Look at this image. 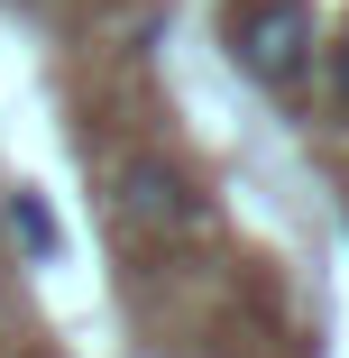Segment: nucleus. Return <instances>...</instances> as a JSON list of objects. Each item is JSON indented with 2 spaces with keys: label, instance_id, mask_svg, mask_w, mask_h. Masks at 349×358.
I'll return each mask as SVG.
<instances>
[{
  "label": "nucleus",
  "instance_id": "obj_4",
  "mask_svg": "<svg viewBox=\"0 0 349 358\" xmlns=\"http://www.w3.org/2000/svg\"><path fill=\"white\" fill-rule=\"evenodd\" d=\"M331 101L349 110V28H340V46H331Z\"/></svg>",
  "mask_w": 349,
  "mask_h": 358
},
{
  "label": "nucleus",
  "instance_id": "obj_2",
  "mask_svg": "<svg viewBox=\"0 0 349 358\" xmlns=\"http://www.w3.org/2000/svg\"><path fill=\"white\" fill-rule=\"evenodd\" d=\"M120 221H129V230H193V221H202V193H193V175L166 166V157H129V166H120Z\"/></svg>",
  "mask_w": 349,
  "mask_h": 358
},
{
  "label": "nucleus",
  "instance_id": "obj_3",
  "mask_svg": "<svg viewBox=\"0 0 349 358\" xmlns=\"http://www.w3.org/2000/svg\"><path fill=\"white\" fill-rule=\"evenodd\" d=\"M0 211H10V239H19L28 257H55V248H64V230H55V211H46V193H28V184H19L10 202H0Z\"/></svg>",
  "mask_w": 349,
  "mask_h": 358
},
{
  "label": "nucleus",
  "instance_id": "obj_1",
  "mask_svg": "<svg viewBox=\"0 0 349 358\" xmlns=\"http://www.w3.org/2000/svg\"><path fill=\"white\" fill-rule=\"evenodd\" d=\"M230 55H239L248 83L285 92L304 64H313V10H304V0H248V10L230 19Z\"/></svg>",
  "mask_w": 349,
  "mask_h": 358
}]
</instances>
